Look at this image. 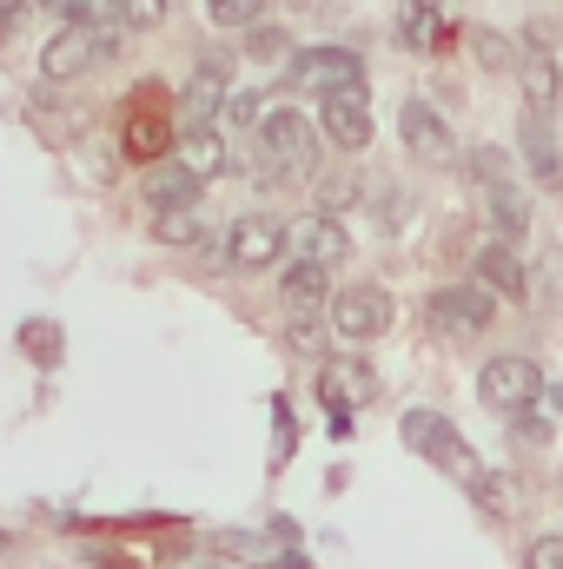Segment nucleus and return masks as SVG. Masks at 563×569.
Wrapping results in <instances>:
<instances>
[{"instance_id":"1","label":"nucleus","mask_w":563,"mask_h":569,"mask_svg":"<svg viewBox=\"0 0 563 569\" xmlns=\"http://www.w3.org/2000/svg\"><path fill=\"white\" fill-rule=\"evenodd\" d=\"M253 133H259V159H266L273 179H305L312 172V159H318V120H305L298 107L259 113Z\"/></svg>"},{"instance_id":"2","label":"nucleus","mask_w":563,"mask_h":569,"mask_svg":"<svg viewBox=\"0 0 563 569\" xmlns=\"http://www.w3.org/2000/svg\"><path fill=\"white\" fill-rule=\"evenodd\" d=\"M113 47H120L113 27H100V20H67V27L40 47V73H47V87H73V80L93 73Z\"/></svg>"},{"instance_id":"3","label":"nucleus","mask_w":563,"mask_h":569,"mask_svg":"<svg viewBox=\"0 0 563 569\" xmlns=\"http://www.w3.org/2000/svg\"><path fill=\"white\" fill-rule=\"evenodd\" d=\"M477 398H484V411H497V418H524V411H537V398H544V371H537L531 358L504 351V358H491V365L477 371Z\"/></svg>"},{"instance_id":"4","label":"nucleus","mask_w":563,"mask_h":569,"mask_svg":"<svg viewBox=\"0 0 563 569\" xmlns=\"http://www.w3.org/2000/svg\"><path fill=\"white\" fill-rule=\"evenodd\" d=\"M325 318H332V338L372 345V338H385V325H392V291H385V284H338L332 305H325Z\"/></svg>"},{"instance_id":"5","label":"nucleus","mask_w":563,"mask_h":569,"mask_svg":"<svg viewBox=\"0 0 563 569\" xmlns=\"http://www.w3.org/2000/svg\"><path fill=\"white\" fill-rule=\"evenodd\" d=\"M405 443L418 450L424 463H437V470H451V477H477V450L464 443V430L451 425L444 411H405Z\"/></svg>"},{"instance_id":"6","label":"nucleus","mask_w":563,"mask_h":569,"mask_svg":"<svg viewBox=\"0 0 563 569\" xmlns=\"http://www.w3.org/2000/svg\"><path fill=\"white\" fill-rule=\"evenodd\" d=\"M318 133L338 146V152H365L372 146V100H365V80H352V87H332V93H318Z\"/></svg>"},{"instance_id":"7","label":"nucleus","mask_w":563,"mask_h":569,"mask_svg":"<svg viewBox=\"0 0 563 569\" xmlns=\"http://www.w3.org/2000/svg\"><path fill=\"white\" fill-rule=\"evenodd\" d=\"M285 80H292V93H332V87L365 80V60L352 47H298V53H285Z\"/></svg>"},{"instance_id":"8","label":"nucleus","mask_w":563,"mask_h":569,"mask_svg":"<svg viewBox=\"0 0 563 569\" xmlns=\"http://www.w3.org/2000/svg\"><path fill=\"white\" fill-rule=\"evenodd\" d=\"M491 318H497V291L491 284H444V291H431V325L444 338H484Z\"/></svg>"},{"instance_id":"9","label":"nucleus","mask_w":563,"mask_h":569,"mask_svg":"<svg viewBox=\"0 0 563 569\" xmlns=\"http://www.w3.org/2000/svg\"><path fill=\"white\" fill-rule=\"evenodd\" d=\"M226 259H233L239 272L279 266L285 259V219H273V212H239V219L226 226Z\"/></svg>"},{"instance_id":"10","label":"nucleus","mask_w":563,"mask_h":569,"mask_svg":"<svg viewBox=\"0 0 563 569\" xmlns=\"http://www.w3.org/2000/svg\"><path fill=\"white\" fill-rule=\"evenodd\" d=\"M285 252H292V259H312V266H345L352 232H345L338 212H312V219H292V226H285Z\"/></svg>"},{"instance_id":"11","label":"nucleus","mask_w":563,"mask_h":569,"mask_svg":"<svg viewBox=\"0 0 563 569\" xmlns=\"http://www.w3.org/2000/svg\"><path fill=\"white\" fill-rule=\"evenodd\" d=\"M517 87H524V100H531V113H557L563 107V53L557 47H524L517 53Z\"/></svg>"},{"instance_id":"12","label":"nucleus","mask_w":563,"mask_h":569,"mask_svg":"<svg viewBox=\"0 0 563 569\" xmlns=\"http://www.w3.org/2000/svg\"><path fill=\"white\" fill-rule=\"evenodd\" d=\"M398 140L412 146L418 159H451V152H457L451 127H444V113L424 107V100H405V107H398Z\"/></svg>"},{"instance_id":"13","label":"nucleus","mask_w":563,"mask_h":569,"mask_svg":"<svg viewBox=\"0 0 563 569\" xmlns=\"http://www.w3.org/2000/svg\"><path fill=\"white\" fill-rule=\"evenodd\" d=\"M318 391H325L332 411H352V405H372V398H378V371L358 365V358H332L325 378H318Z\"/></svg>"},{"instance_id":"14","label":"nucleus","mask_w":563,"mask_h":569,"mask_svg":"<svg viewBox=\"0 0 563 569\" xmlns=\"http://www.w3.org/2000/svg\"><path fill=\"white\" fill-rule=\"evenodd\" d=\"M226 80H219V67H199L192 80H186V93H179V133L186 127H219V113H226Z\"/></svg>"},{"instance_id":"15","label":"nucleus","mask_w":563,"mask_h":569,"mask_svg":"<svg viewBox=\"0 0 563 569\" xmlns=\"http://www.w3.org/2000/svg\"><path fill=\"white\" fill-rule=\"evenodd\" d=\"M471 272H477V284H491V291H497V298H511V305H517V298H531V272H524L517 246H504V239H497V246H484Z\"/></svg>"},{"instance_id":"16","label":"nucleus","mask_w":563,"mask_h":569,"mask_svg":"<svg viewBox=\"0 0 563 569\" xmlns=\"http://www.w3.org/2000/svg\"><path fill=\"white\" fill-rule=\"evenodd\" d=\"M524 166H531V179L537 186H551V192H563V146H557V133H551V120L544 113H531L524 120Z\"/></svg>"},{"instance_id":"17","label":"nucleus","mask_w":563,"mask_h":569,"mask_svg":"<svg viewBox=\"0 0 563 569\" xmlns=\"http://www.w3.org/2000/svg\"><path fill=\"white\" fill-rule=\"evenodd\" d=\"M172 159H179L192 179H206V186H213V179L226 172V159H233V152H226V140H219V127H186V133L172 140Z\"/></svg>"},{"instance_id":"18","label":"nucleus","mask_w":563,"mask_h":569,"mask_svg":"<svg viewBox=\"0 0 563 569\" xmlns=\"http://www.w3.org/2000/svg\"><path fill=\"white\" fill-rule=\"evenodd\" d=\"M140 192H146L152 212H166V206H192V199L206 192V179H192L179 159H166V166H152V172L140 179Z\"/></svg>"},{"instance_id":"19","label":"nucleus","mask_w":563,"mask_h":569,"mask_svg":"<svg viewBox=\"0 0 563 569\" xmlns=\"http://www.w3.org/2000/svg\"><path fill=\"white\" fill-rule=\"evenodd\" d=\"M484 199H491V226H497V239L517 246L524 226H531V199H524V186H517V179H497V186H484Z\"/></svg>"},{"instance_id":"20","label":"nucleus","mask_w":563,"mask_h":569,"mask_svg":"<svg viewBox=\"0 0 563 569\" xmlns=\"http://www.w3.org/2000/svg\"><path fill=\"white\" fill-rule=\"evenodd\" d=\"M172 140H179V127H166V120L152 113V93H146L140 113L127 107V152H134V159H159V152H166Z\"/></svg>"},{"instance_id":"21","label":"nucleus","mask_w":563,"mask_h":569,"mask_svg":"<svg viewBox=\"0 0 563 569\" xmlns=\"http://www.w3.org/2000/svg\"><path fill=\"white\" fill-rule=\"evenodd\" d=\"M332 266H312V259H292V272H285V305L292 311H318V305H332Z\"/></svg>"},{"instance_id":"22","label":"nucleus","mask_w":563,"mask_h":569,"mask_svg":"<svg viewBox=\"0 0 563 569\" xmlns=\"http://www.w3.org/2000/svg\"><path fill=\"white\" fill-rule=\"evenodd\" d=\"M444 33H451V27H444V7H437V0H412V7H405V20H398V40H405V47H418V53H437V47H444Z\"/></svg>"},{"instance_id":"23","label":"nucleus","mask_w":563,"mask_h":569,"mask_svg":"<svg viewBox=\"0 0 563 569\" xmlns=\"http://www.w3.org/2000/svg\"><path fill=\"white\" fill-rule=\"evenodd\" d=\"M152 232H159V246H206V219L192 206H166L152 219Z\"/></svg>"},{"instance_id":"24","label":"nucleus","mask_w":563,"mask_h":569,"mask_svg":"<svg viewBox=\"0 0 563 569\" xmlns=\"http://www.w3.org/2000/svg\"><path fill=\"white\" fill-rule=\"evenodd\" d=\"M464 172L477 186H497V179H511V159H504V146H471L464 152Z\"/></svg>"},{"instance_id":"25","label":"nucleus","mask_w":563,"mask_h":569,"mask_svg":"<svg viewBox=\"0 0 563 569\" xmlns=\"http://www.w3.org/2000/svg\"><path fill=\"white\" fill-rule=\"evenodd\" d=\"M358 172H332L325 186H318V212H345V206H358Z\"/></svg>"},{"instance_id":"26","label":"nucleus","mask_w":563,"mask_h":569,"mask_svg":"<svg viewBox=\"0 0 563 569\" xmlns=\"http://www.w3.org/2000/svg\"><path fill=\"white\" fill-rule=\"evenodd\" d=\"M259 113H266V107H259V93H253V87H233V93H226L219 127H259Z\"/></svg>"},{"instance_id":"27","label":"nucleus","mask_w":563,"mask_h":569,"mask_svg":"<svg viewBox=\"0 0 563 569\" xmlns=\"http://www.w3.org/2000/svg\"><path fill=\"white\" fill-rule=\"evenodd\" d=\"M113 20H120V27H159V20H166V0H113Z\"/></svg>"},{"instance_id":"28","label":"nucleus","mask_w":563,"mask_h":569,"mask_svg":"<svg viewBox=\"0 0 563 569\" xmlns=\"http://www.w3.org/2000/svg\"><path fill=\"white\" fill-rule=\"evenodd\" d=\"M471 490H477V510H484V517L511 510V477H484V470H477V477H471Z\"/></svg>"},{"instance_id":"29","label":"nucleus","mask_w":563,"mask_h":569,"mask_svg":"<svg viewBox=\"0 0 563 569\" xmlns=\"http://www.w3.org/2000/svg\"><path fill=\"white\" fill-rule=\"evenodd\" d=\"M259 7H266V0H206V13H213L219 27H246V20H259Z\"/></svg>"},{"instance_id":"30","label":"nucleus","mask_w":563,"mask_h":569,"mask_svg":"<svg viewBox=\"0 0 563 569\" xmlns=\"http://www.w3.org/2000/svg\"><path fill=\"white\" fill-rule=\"evenodd\" d=\"M477 60H484V67H511V60H517V47H511L504 33H477Z\"/></svg>"},{"instance_id":"31","label":"nucleus","mask_w":563,"mask_h":569,"mask_svg":"<svg viewBox=\"0 0 563 569\" xmlns=\"http://www.w3.org/2000/svg\"><path fill=\"white\" fill-rule=\"evenodd\" d=\"M27 113H33V120H47V133H53V140H67V133L80 127V113H60V107H47V100H33Z\"/></svg>"},{"instance_id":"32","label":"nucleus","mask_w":563,"mask_h":569,"mask_svg":"<svg viewBox=\"0 0 563 569\" xmlns=\"http://www.w3.org/2000/svg\"><path fill=\"white\" fill-rule=\"evenodd\" d=\"M292 351H305V358H318V351H325V338H318L312 311H298V318H292Z\"/></svg>"},{"instance_id":"33","label":"nucleus","mask_w":563,"mask_h":569,"mask_svg":"<svg viewBox=\"0 0 563 569\" xmlns=\"http://www.w3.org/2000/svg\"><path fill=\"white\" fill-rule=\"evenodd\" d=\"M246 53H253V60H273V53H285V33H273V27H253V33H246Z\"/></svg>"},{"instance_id":"34","label":"nucleus","mask_w":563,"mask_h":569,"mask_svg":"<svg viewBox=\"0 0 563 569\" xmlns=\"http://www.w3.org/2000/svg\"><path fill=\"white\" fill-rule=\"evenodd\" d=\"M531 569H563V530H557V537H537V543H531Z\"/></svg>"},{"instance_id":"35","label":"nucleus","mask_w":563,"mask_h":569,"mask_svg":"<svg viewBox=\"0 0 563 569\" xmlns=\"http://www.w3.org/2000/svg\"><path fill=\"white\" fill-rule=\"evenodd\" d=\"M40 7H47V13H60V20H93L107 0H40Z\"/></svg>"},{"instance_id":"36","label":"nucleus","mask_w":563,"mask_h":569,"mask_svg":"<svg viewBox=\"0 0 563 569\" xmlns=\"http://www.w3.org/2000/svg\"><path fill=\"white\" fill-rule=\"evenodd\" d=\"M20 338H33V351H40V358H47V365H53V325H27V331H20Z\"/></svg>"},{"instance_id":"37","label":"nucleus","mask_w":563,"mask_h":569,"mask_svg":"<svg viewBox=\"0 0 563 569\" xmlns=\"http://www.w3.org/2000/svg\"><path fill=\"white\" fill-rule=\"evenodd\" d=\"M20 20H27V0H0V40H7Z\"/></svg>"},{"instance_id":"38","label":"nucleus","mask_w":563,"mask_h":569,"mask_svg":"<svg viewBox=\"0 0 563 569\" xmlns=\"http://www.w3.org/2000/svg\"><path fill=\"white\" fill-rule=\"evenodd\" d=\"M537 405H544V418H563V385L544 378V398H537Z\"/></svg>"}]
</instances>
